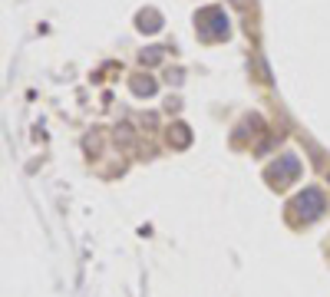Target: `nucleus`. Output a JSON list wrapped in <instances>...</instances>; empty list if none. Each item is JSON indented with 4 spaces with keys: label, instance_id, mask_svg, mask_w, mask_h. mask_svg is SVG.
<instances>
[{
    "label": "nucleus",
    "instance_id": "nucleus-1",
    "mask_svg": "<svg viewBox=\"0 0 330 297\" xmlns=\"http://www.w3.org/2000/svg\"><path fill=\"white\" fill-rule=\"evenodd\" d=\"M297 175H300V162H297L294 155H281V159H277V165H271V172H267L271 185H277V188H284V185H291V182H297Z\"/></svg>",
    "mask_w": 330,
    "mask_h": 297
},
{
    "label": "nucleus",
    "instance_id": "nucleus-2",
    "mask_svg": "<svg viewBox=\"0 0 330 297\" xmlns=\"http://www.w3.org/2000/svg\"><path fill=\"white\" fill-rule=\"evenodd\" d=\"M291 208H297V215L304 221H314L324 211V195H320L317 188H304V195H297Z\"/></svg>",
    "mask_w": 330,
    "mask_h": 297
},
{
    "label": "nucleus",
    "instance_id": "nucleus-3",
    "mask_svg": "<svg viewBox=\"0 0 330 297\" xmlns=\"http://www.w3.org/2000/svg\"><path fill=\"white\" fill-rule=\"evenodd\" d=\"M175 142H178V145H185V142H188V132H185V126H175Z\"/></svg>",
    "mask_w": 330,
    "mask_h": 297
},
{
    "label": "nucleus",
    "instance_id": "nucleus-4",
    "mask_svg": "<svg viewBox=\"0 0 330 297\" xmlns=\"http://www.w3.org/2000/svg\"><path fill=\"white\" fill-rule=\"evenodd\" d=\"M152 89H155L152 79H145V83H135V93H152Z\"/></svg>",
    "mask_w": 330,
    "mask_h": 297
}]
</instances>
